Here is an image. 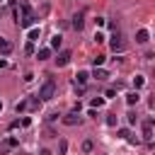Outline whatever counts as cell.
<instances>
[{
  "label": "cell",
  "mask_w": 155,
  "mask_h": 155,
  "mask_svg": "<svg viewBox=\"0 0 155 155\" xmlns=\"http://www.w3.org/2000/svg\"><path fill=\"white\" fill-rule=\"evenodd\" d=\"M19 7H22V17H19V27L22 29H29L31 24H34V12H31V7H29V2H19Z\"/></svg>",
  "instance_id": "obj_1"
},
{
  "label": "cell",
  "mask_w": 155,
  "mask_h": 155,
  "mask_svg": "<svg viewBox=\"0 0 155 155\" xmlns=\"http://www.w3.org/2000/svg\"><path fill=\"white\" fill-rule=\"evenodd\" d=\"M53 94H56V82L48 78V80L41 85V90H39V94H36V97H39V99H51Z\"/></svg>",
  "instance_id": "obj_2"
},
{
  "label": "cell",
  "mask_w": 155,
  "mask_h": 155,
  "mask_svg": "<svg viewBox=\"0 0 155 155\" xmlns=\"http://www.w3.org/2000/svg\"><path fill=\"white\" fill-rule=\"evenodd\" d=\"M109 46H111V51H114V53H121V51L126 48V44H124V39H121V34H114V36H111V41H109Z\"/></svg>",
  "instance_id": "obj_3"
},
{
  "label": "cell",
  "mask_w": 155,
  "mask_h": 155,
  "mask_svg": "<svg viewBox=\"0 0 155 155\" xmlns=\"http://www.w3.org/2000/svg\"><path fill=\"white\" fill-rule=\"evenodd\" d=\"M70 58H73V53H70V51H61V53L56 56V65H58V68H63V65H68V63H70Z\"/></svg>",
  "instance_id": "obj_4"
},
{
  "label": "cell",
  "mask_w": 155,
  "mask_h": 155,
  "mask_svg": "<svg viewBox=\"0 0 155 155\" xmlns=\"http://www.w3.org/2000/svg\"><path fill=\"white\" fill-rule=\"evenodd\" d=\"M143 140H145V143H150V140H153V119L143 121Z\"/></svg>",
  "instance_id": "obj_5"
},
{
  "label": "cell",
  "mask_w": 155,
  "mask_h": 155,
  "mask_svg": "<svg viewBox=\"0 0 155 155\" xmlns=\"http://www.w3.org/2000/svg\"><path fill=\"white\" fill-rule=\"evenodd\" d=\"M63 124H65V126H75V124H80V111H70V114H65V116H63Z\"/></svg>",
  "instance_id": "obj_6"
},
{
  "label": "cell",
  "mask_w": 155,
  "mask_h": 155,
  "mask_svg": "<svg viewBox=\"0 0 155 155\" xmlns=\"http://www.w3.org/2000/svg\"><path fill=\"white\" fill-rule=\"evenodd\" d=\"M82 27H85V19H82V12H78V15L73 17V29H75V31H80Z\"/></svg>",
  "instance_id": "obj_7"
},
{
  "label": "cell",
  "mask_w": 155,
  "mask_h": 155,
  "mask_svg": "<svg viewBox=\"0 0 155 155\" xmlns=\"http://www.w3.org/2000/svg\"><path fill=\"white\" fill-rule=\"evenodd\" d=\"M138 99H140V94H138V90H136V92H128V94H126V104H128V107H133V104H138Z\"/></svg>",
  "instance_id": "obj_8"
},
{
  "label": "cell",
  "mask_w": 155,
  "mask_h": 155,
  "mask_svg": "<svg viewBox=\"0 0 155 155\" xmlns=\"http://www.w3.org/2000/svg\"><path fill=\"white\" fill-rule=\"evenodd\" d=\"M148 36H150V34H148V29H138L136 41H138V44H145V41H148Z\"/></svg>",
  "instance_id": "obj_9"
},
{
  "label": "cell",
  "mask_w": 155,
  "mask_h": 155,
  "mask_svg": "<svg viewBox=\"0 0 155 155\" xmlns=\"http://www.w3.org/2000/svg\"><path fill=\"white\" fill-rule=\"evenodd\" d=\"M0 51H2V53H10V51H12V44H10L7 39H2V36H0Z\"/></svg>",
  "instance_id": "obj_10"
},
{
  "label": "cell",
  "mask_w": 155,
  "mask_h": 155,
  "mask_svg": "<svg viewBox=\"0 0 155 155\" xmlns=\"http://www.w3.org/2000/svg\"><path fill=\"white\" fill-rule=\"evenodd\" d=\"M36 58H39V61H46V58H51V48H39Z\"/></svg>",
  "instance_id": "obj_11"
},
{
  "label": "cell",
  "mask_w": 155,
  "mask_h": 155,
  "mask_svg": "<svg viewBox=\"0 0 155 155\" xmlns=\"http://www.w3.org/2000/svg\"><path fill=\"white\" fill-rule=\"evenodd\" d=\"M75 78H78V82H80V87H82V85H85V82H87V80H90V75H87V73H85V70H80V73H78V75H75Z\"/></svg>",
  "instance_id": "obj_12"
},
{
  "label": "cell",
  "mask_w": 155,
  "mask_h": 155,
  "mask_svg": "<svg viewBox=\"0 0 155 155\" xmlns=\"http://www.w3.org/2000/svg\"><path fill=\"white\" fill-rule=\"evenodd\" d=\"M143 82H145V78H143V75H136V78H133V87H136V90H138V87H143Z\"/></svg>",
  "instance_id": "obj_13"
},
{
  "label": "cell",
  "mask_w": 155,
  "mask_h": 155,
  "mask_svg": "<svg viewBox=\"0 0 155 155\" xmlns=\"http://www.w3.org/2000/svg\"><path fill=\"white\" fill-rule=\"evenodd\" d=\"M90 104H92V109H99V107L104 104V97H94V99H92Z\"/></svg>",
  "instance_id": "obj_14"
},
{
  "label": "cell",
  "mask_w": 155,
  "mask_h": 155,
  "mask_svg": "<svg viewBox=\"0 0 155 155\" xmlns=\"http://www.w3.org/2000/svg\"><path fill=\"white\" fill-rule=\"evenodd\" d=\"M53 48H61V36H58V34L51 39V51H53Z\"/></svg>",
  "instance_id": "obj_15"
},
{
  "label": "cell",
  "mask_w": 155,
  "mask_h": 155,
  "mask_svg": "<svg viewBox=\"0 0 155 155\" xmlns=\"http://www.w3.org/2000/svg\"><path fill=\"white\" fill-rule=\"evenodd\" d=\"M102 63H104V56H94V58H92V65H94V68H102Z\"/></svg>",
  "instance_id": "obj_16"
},
{
  "label": "cell",
  "mask_w": 155,
  "mask_h": 155,
  "mask_svg": "<svg viewBox=\"0 0 155 155\" xmlns=\"http://www.w3.org/2000/svg\"><path fill=\"white\" fill-rule=\"evenodd\" d=\"M39 39V29H29V44Z\"/></svg>",
  "instance_id": "obj_17"
},
{
  "label": "cell",
  "mask_w": 155,
  "mask_h": 155,
  "mask_svg": "<svg viewBox=\"0 0 155 155\" xmlns=\"http://www.w3.org/2000/svg\"><path fill=\"white\" fill-rule=\"evenodd\" d=\"M94 78H97V80H104V78H107V73H104L102 68H94Z\"/></svg>",
  "instance_id": "obj_18"
},
{
  "label": "cell",
  "mask_w": 155,
  "mask_h": 155,
  "mask_svg": "<svg viewBox=\"0 0 155 155\" xmlns=\"http://www.w3.org/2000/svg\"><path fill=\"white\" fill-rule=\"evenodd\" d=\"M126 116H128V124H136V121H138V116H136V111H128Z\"/></svg>",
  "instance_id": "obj_19"
},
{
  "label": "cell",
  "mask_w": 155,
  "mask_h": 155,
  "mask_svg": "<svg viewBox=\"0 0 155 155\" xmlns=\"http://www.w3.org/2000/svg\"><path fill=\"white\" fill-rule=\"evenodd\" d=\"M24 109H27V102H19V104L15 107V111H17V114H19V111H24Z\"/></svg>",
  "instance_id": "obj_20"
},
{
  "label": "cell",
  "mask_w": 155,
  "mask_h": 155,
  "mask_svg": "<svg viewBox=\"0 0 155 155\" xmlns=\"http://www.w3.org/2000/svg\"><path fill=\"white\" fill-rule=\"evenodd\" d=\"M107 126H116V116H114V114L107 116Z\"/></svg>",
  "instance_id": "obj_21"
},
{
  "label": "cell",
  "mask_w": 155,
  "mask_h": 155,
  "mask_svg": "<svg viewBox=\"0 0 155 155\" xmlns=\"http://www.w3.org/2000/svg\"><path fill=\"white\" fill-rule=\"evenodd\" d=\"M131 133H128V128H119V138H128Z\"/></svg>",
  "instance_id": "obj_22"
},
{
  "label": "cell",
  "mask_w": 155,
  "mask_h": 155,
  "mask_svg": "<svg viewBox=\"0 0 155 155\" xmlns=\"http://www.w3.org/2000/svg\"><path fill=\"white\" fill-rule=\"evenodd\" d=\"M82 150L90 153V150H92V140H85V143H82Z\"/></svg>",
  "instance_id": "obj_23"
},
{
  "label": "cell",
  "mask_w": 155,
  "mask_h": 155,
  "mask_svg": "<svg viewBox=\"0 0 155 155\" xmlns=\"http://www.w3.org/2000/svg\"><path fill=\"white\" fill-rule=\"evenodd\" d=\"M58 150H61V155H63V153L68 150V143H65V140H61V143H58Z\"/></svg>",
  "instance_id": "obj_24"
},
{
  "label": "cell",
  "mask_w": 155,
  "mask_h": 155,
  "mask_svg": "<svg viewBox=\"0 0 155 155\" xmlns=\"http://www.w3.org/2000/svg\"><path fill=\"white\" fill-rule=\"evenodd\" d=\"M17 145V138H7V148H15Z\"/></svg>",
  "instance_id": "obj_25"
},
{
  "label": "cell",
  "mask_w": 155,
  "mask_h": 155,
  "mask_svg": "<svg viewBox=\"0 0 155 155\" xmlns=\"http://www.w3.org/2000/svg\"><path fill=\"white\" fill-rule=\"evenodd\" d=\"M39 155H51V150H46V148H41V153Z\"/></svg>",
  "instance_id": "obj_26"
},
{
  "label": "cell",
  "mask_w": 155,
  "mask_h": 155,
  "mask_svg": "<svg viewBox=\"0 0 155 155\" xmlns=\"http://www.w3.org/2000/svg\"><path fill=\"white\" fill-rule=\"evenodd\" d=\"M5 65H7V61H5V58H0V68H5Z\"/></svg>",
  "instance_id": "obj_27"
},
{
  "label": "cell",
  "mask_w": 155,
  "mask_h": 155,
  "mask_svg": "<svg viewBox=\"0 0 155 155\" xmlns=\"http://www.w3.org/2000/svg\"><path fill=\"white\" fill-rule=\"evenodd\" d=\"M0 109H2V102H0Z\"/></svg>",
  "instance_id": "obj_28"
}]
</instances>
